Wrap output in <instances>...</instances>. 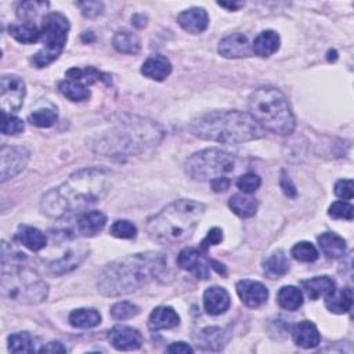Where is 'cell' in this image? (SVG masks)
Here are the masks:
<instances>
[{"label": "cell", "instance_id": "26", "mask_svg": "<svg viewBox=\"0 0 354 354\" xmlns=\"http://www.w3.org/2000/svg\"><path fill=\"white\" fill-rule=\"evenodd\" d=\"M318 245L328 259H340L346 254V241L335 232H324L318 237Z\"/></svg>", "mask_w": 354, "mask_h": 354}, {"label": "cell", "instance_id": "16", "mask_svg": "<svg viewBox=\"0 0 354 354\" xmlns=\"http://www.w3.org/2000/svg\"><path fill=\"white\" fill-rule=\"evenodd\" d=\"M237 294L241 302L251 309L261 307L269 299L267 288L262 283L252 280H241L237 284Z\"/></svg>", "mask_w": 354, "mask_h": 354}, {"label": "cell", "instance_id": "8", "mask_svg": "<svg viewBox=\"0 0 354 354\" xmlns=\"http://www.w3.org/2000/svg\"><path fill=\"white\" fill-rule=\"evenodd\" d=\"M241 166L240 158L217 150L208 148L192 154L186 162L187 175L198 181H212L237 172Z\"/></svg>", "mask_w": 354, "mask_h": 354}, {"label": "cell", "instance_id": "52", "mask_svg": "<svg viewBox=\"0 0 354 354\" xmlns=\"http://www.w3.org/2000/svg\"><path fill=\"white\" fill-rule=\"evenodd\" d=\"M220 8H225L228 10H239L240 8L244 6V3H225V2H219L217 3Z\"/></svg>", "mask_w": 354, "mask_h": 354}, {"label": "cell", "instance_id": "41", "mask_svg": "<svg viewBox=\"0 0 354 354\" xmlns=\"http://www.w3.org/2000/svg\"><path fill=\"white\" fill-rule=\"evenodd\" d=\"M328 214L333 219H343V220H353L354 208L346 201H336L329 206Z\"/></svg>", "mask_w": 354, "mask_h": 354}, {"label": "cell", "instance_id": "34", "mask_svg": "<svg viewBox=\"0 0 354 354\" xmlns=\"http://www.w3.org/2000/svg\"><path fill=\"white\" fill-rule=\"evenodd\" d=\"M112 46L116 52L124 54H137L142 47L140 39L129 31L116 32L112 39Z\"/></svg>", "mask_w": 354, "mask_h": 354}, {"label": "cell", "instance_id": "30", "mask_svg": "<svg viewBox=\"0 0 354 354\" xmlns=\"http://www.w3.org/2000/svg\"><path fill=\"white\" fill-rule=\"evenodd\" d=\"M231 210L243 217V219H248V217H252L256 214L258 212V201L254 198V197H250V194H235L230 198V202H228Z\"/></svg>", "mask_w": 354, "mask_h": 354}, {"label": "cell", "instance_id": "38", "mask_svg": "<svg viewBox=\"0 0 354 354\" xmlns=\"http://www.w3.org/2000/svg\"><path fill=\"white\" fill-rule=\"evenodd\" d=\"M9 350L12 353H32L34 340L28 332H17L9 336Z\"/></svg>", "mask_w": 354, "mask_h": 354}, {"label": "cell", "instance_id": "22", "mask_svg": "<svg viewBox=\"0 0 354 354\" xmlns=\"http://www.w3.org/2000/svg\"><path fill=\"white\" fill-rule=\"evenodd\" d=\"M292 336L295 343L303 349H314L321 342L317 327L310 321H302L296 324L292 329Z\"/></svg>", "mask_w": 354, "mask_h": 354}, {"label": "cell", "instance_id": "40", "mask_svg": "<svg viewBox=\"0 0 354 354\" xmlns=\"http://www.w3.org/2000/svg\"><path fill=\"white\" fill-rule=\"evenodd\" d=\"M139 313H140L139 306L133 305L132 302H118L111 307V316L118 321L133 318Z\"/></svg>", "mask_w": 354, "mask_h": 354}, {"label": "cell", "instance_id": "25", "mask_svg": "<svg viewBox=\"0 0 354 354\" xmlns=\"http://www.w3.org/2000/svg\"><path fill=\"white\" fill-rule=\"evenodd\" d=\"M198 346L203 350H221L228 342V333L219 327H209L202 329L198 336Z\"/></svg>", "mask_w": 354, "mask_h": 354}, {"label": "cell", "instance_id": "37", "mask_svg": "<svg viewBox=\"0 0 354 354\" xmlns=\"http://www.w3.org/2000/svg\"><path fill=\"white\" fill-rule=\"evenodd\" d=\"M291 255L295 261L303 262V263L316 262L320 256L317 248L311 243H307V241H302V243H298L296 245H294V248L291 250Z\"/></svg>", "mask_w": 354, "mask_h": 354}, {"label": "cell", "instance_id": "18", "mask_svg": "<svg viewBox=\"0 0 354 354\" xmlns=\"http://www.w3.org/2000/svg\"><path fill=\"white\" fill-rule=\"evenodd\" d=\"M230 295L221 287H210L203 294V307L210 316H220L230 307Z\"/></svg>", "mask_w": 354, "mask_h": 354}, {"label": "cell", "instance_id": "39", "mask_svg": "<svg viewBox=\"0 0 354 354\" xmlns=\"http://www.w3.org/2000/svg\"><path fill=\"white\" fill-rule=\"evenodd\" d=\"M111 235L116 239L132 240L137 235V227L129 220H116L109 230Z\"/></svg>", "mask_w": 354, "mask_h": 354}, {"label": "cell", "instance_id": "19", "mask_svg": "<svg viewBox=\"0 0 354 354\" xmlns=\"http://www.w3.org/2000/svg\"><path fill=\"white\" fill-rule=\"evenodd\" d=\"M16 240L32 252H41L47 247L45 232L32 225H20L16 232Z\"/></svg>", "mask_w": 354, "mask_h": 354}, {"label": "cell", "instance_id": "12", "mask_svg": "<svg viewBox=\"0 0 354 354\" xmlns=\"http://www.w3.org/2000/svg\"><path fill=\"white\" fill-rule=\"evenodd\" d=\"M31 153L25 147L3 146L0 151V180L6 183L25 169Z\"/></svg>", "mask_w": 354, "mask_h": 354}, {"label": "cell", "instance_id": "1", "mask_svg": "<svg viewBox=\"0 0 354 354\" xmlns=\"http://www.w3.org/2000/svg\"><path fill=\"white\" fill-rule=\"evenodd\" d=\"M109 190L111 175L105 169L86 168L47 191L42 197L41 209L49 217L60 219L102 201Z\"/></svg>", "mask_w": 354, "mask_h": 354}, {"label": "cell", "instance_id": "44", "mask_svg": "<svg viewBox=\"0 0 354 354\" xmlns=\"http://www.w3.org/2000/svg\"><path fill=\"white\" fill-rule=\"evenodd\" d=\"M49 8V3H43V2H25L21 3L19 8V16L21 19H24L25 21L34 23L31 19L32 16H35L39 12H45V9Z\"/></svg>", "mask_w": 354, "mask_h": 354}, {"label": "cell", "instance_id": "36", "mask_svg": "<svg viewBox=\"0 0 354 354\" xmlns=\"http://www.w3.org/2000/svg\"><path fill=\"white\" fill-rule=\"evenodd\" d=\"M57 118L56 108H41L30 115V122L36 128H50L57 122Z\"/></svg>", "mask_w": 354, "mask_h": 354}, {"label": "cell", "instance_id": "28", "mask_svg": "<svg viewBox=\"0 0 354 354\" xmlns=\"http://www.w3.org/2000/svg\"><path fill=\"white\" fill-rule=\"evenodd\" d=\"M325 306L331 313L335 314H344L353 306V291L351 288L346 287L339 291H333L329 296L325 298Z\"/></svg>", "mask_w": 354, "mask_h": 354}, {"label": "cell", "instance_id": "29", "mask_svg": "<svg viewBox=\"0 0 354 354\" xmlns=\"http://www.w3.org/2000/svg\"><path fill=\"white\" fill-rule=\"evenodd\" d=\"M9 34L23 45H32L42 38V28H39L35 23L24 21L20 24L10 25Z\"/></svg>", "mask_w": 354, "mask_h": 354}, {"label": "cell", "instance_id": "3", "mask_svg": "<svg viewBox=\"0 0 354 354\" xmlns=\"http://www.w3.org/2000/svg\"><path fill=\"white\" fill-rule=\"evenodd\" d=\"M165 136L161 125L144 118H131L90 139V148L104 157L126 158L155 148Z\"/></svg>", "mask_w": 354, "mask_h": 354}, {"label": "cell", "instance_id": "48", "mask_svg": "<svg viewBox=\"0 0 354 354\" xmlns=\"http://www.w3.org/2000/svg\"><path fill=\"white\" fill-rule=\"evenodd\" d=\"M280 186H281L283 191L285 192V195H288V197H291V198H295V197H296V194H298V192H296V187H295V184L292 183L291 177H289L285 172L281 173Z\"/></svg>", "mask_w": 354, "mask_h": 354}, {"label": "cell", "instance_id": "46", "mask_svg": "<svg viewBox=\"0 0 354 354\" xmlns=\"http://www.w3.org/2000/svg\"><path fill=\"white\" fill-rule=\"evenodd\" d=\"M221 241H223V231L219 227H214L208 232V235L203 239V241L201 244V248H202L203 252H208V250L210 247L219 245Z\"/></svg>", "mask_w": 354, "mask_h": 354}, {"label": "cell", "instance_id": "14", "mask_svg": "<svg viewBox=\"0 0 354 354\" xmlns=\"http://www.w3.org/2000/svg\"><path fill=\"white\" fill-rule=\"evenodd\" d=\"M109 343L120 351H129V350H137L143 344V336L142 333L126 325H116L109 331L108 335Z\"/></svg>", "mask_w": 354, "mask_h": 354}, {"label": "cell", "instance_id": "17", "mask_svg": "<svg viewBox=\"0 0 354 354\" xmlns=\"http://www.w3.org/2000/svg\"><path fill=\"white\" fill-rule=\"evenodd\" d=\"M177 23L186 32L197 35L208 28L209 16L202 8H191L179 14Z\"/></svg>", "mask_w": 354, "mask_h": 354}, {"label": "cell", "instance_id": "15", "mask_svg": "<svg viewBox=\"0 0 354 354\" xmlns=\"http://www.w3.org/2000/svg\"><path fill=\"white\" fill-rule=\"evenodd\" d=\"M219 54L224 58H247L252 56V46L244 34H232L219 43Z\"/></svg>", "mask_w": 354, "mask_h": 354}, {"label": "cell", "instance_id": "23", "mask_svg": "<svg viewBox=\"0 0 354 354\" xmlns=\"http://www.w3.org/2000/svg\"><path fill=\"white\" fill-rule=\"evenodd\" d=\"M180 324V317L172 307L159 306L153 310L148 318V327L153 331L172 329Z\"/></svg>", "mask_w": 354, "mask_h": 354}, {"label": "cell", "instance_id": "49", "mask_svg": "<svg viewBox=\"0 0 354 354\" xmlns=\"http://www.w3.org/2000/svg\"><path fill=\"white\" fill-rule=\"evenodd\" d=\"M166 351L175 353V354H188V353H194V349L186 342H175L166 347Z\"/></svg>", "mask_w": 354, "mask_h": 354}, {"label": "cell", "instance_id": "4", "mask_svg": "<svg viewBox=\"0 0 354 354\" xmlns=\"http://www.w3.org/2000/svg\"><path fill=\"white\" fill-rule=\"evenodd\" d=\"M190 132L202 140L221 144H241L265 137V129L243 111H213L195 120Z\"/></svg>", "mask_w": 354, "mask_h": 354}, {"label": "cell", "instance_id": "5", "mask_svg": "<svg viewBox=\"0 0 354 354\" xmlns=\"http://www.w3.org/2000/svg\"><path fill=\"white\" fill-rule=\"evenodd\" d=\"M205 213V205L192 199H177L147 221V234L158 244H180L192 234Z\"/></svg>", "mask_w": 354, "mask_h": 354}, {"label": "cell", "instance_id": "33", "mask_svg": "<svg viewBox=\"0 0 354 354\" xmlns=\"http://www.w3.org/2000/svg\"><path fill=\"white\" fill-rule=\"evenodd\" d=\"M68 321L75 328L89 329L101 322V316L96 309H76L69 314Z\"/></svg>", "mask_w": 354, "mask_h": 354}, {"label": "cell", "instance_id": "10", "mask_svg": "<svg viewBox=\"0 0 354 354\" xmlns=\"http://www.w3.org/2000/svg\"><path fill=\"white\" fill-rule=\"evenodd\" d=\"M69 32V23L61 13H49L42 21V36L45 46L34 56L32 63L38 68H45L54 63L63 53Z\"/></svg>", "mask_w": 354, "mask_h": 354}, {"label": "cell", "instance_id": "31", "mask_svg": "<svg viewBox=\"0 0 354 354\" xmlns=\"http://www.w3.org/2000/svg\"><path fill=\"white\" fill-rule=\"evenodd\" d=\"M263 270L266 277L272 280H278L289 272V261L283 251H277L265 261Z\"/></svg>", "mask_w": 354, "mask_h": 354}, {"label": "cell", "instance_id": "32", "mask_svg": "<svg viewBox=\"0 0 354 354\" xmlns=\"http://www.w3.org/2000/svg\"><path fill=\"white\" fill-rule=\"evenodd\" d=\"M60 93L71 101H86L90 98L87 83L79 79H65L58 85Z\"/></svg>", "mask_w": 354, "mask_h": 354}, {"label": "cell", "instance_id": "2", "mask_svg": "<svg viewBox=\"0 0 354 354\" xmlns=\"http://www.w3.org/2000/svg\"><path fill=\"white\" fill-rule=\"evenodd\" d=\"M166 269V258L159 252H140L107 265L98 276L97 288L104 296H124L133 294Z\"/></svg>", "mask_w": 354, "mask_h": 354}, {"label": "cell", "instance_id": "7", "mask_svg": "<svg viewBox=\"0 0 354 354\" xmlns=\"http://www.w3.org/2000/svg\"><path fill=\"white\" fill-rule=\"evenodd\" d=\"M250 115L265 131L280 136L294 133L296 121L285 94L272 86L256 89L248 101Z\"/></svg>", "mask_w": 354, "mask_h": 354}, {"label": "cell", "instance_id": "20", "mask_svg": "<svg viewBox=\"0 0 354 354\" xmlns=\"http://www.w3.org/2000/svg\"><path fill=\"white\" fill-rule=\"evenodd\" d=\"M107 223V216L100 210H90L79 216L76 221V230L82 237H94Z\"/></svg>", "mask_w": 354, "mask_h": 354}, {"label": "cell", "instance_id": "13", "mask_svg": "<svg viewBox=\"0 0 354 354\" xmlns=\"http://www.w3.org/2000/svg\"><path fill=\"white\" fill-rule=\"evenodd\" d=\"M177 265L180 269L194 274L199 280L209 278L210 262H208L202 252L195 248H186L177 256Z\"/></svg>", "mask_w": 354, "mask_h": 354}, {"label": "cell", "instance_id": "9", "mask_svg": "<svg viewBox=\"0 0 354 354\" xmlns=\"http://www.w3.org/2000/svg\"><path fill=\"white\" fill-rule=\"evenodd\" d=\"M53 250L56 255H50L47 259V270L54 276H64L79 267L87 258L90 248L76 240L69 231L63 234L52 232Z\"/></svg>", "mask_w": 354, "mask_h": 354}, {"label": "cell", "instance_id": "43", "mask_svg": "<svg viewBox=\"0 0 354 354\" xmlns=\"http://www.w3.org/2000/svg\"><path fill=\"white\" fill-rule=\"evenodd\" d=\"M24 132V122L20 118L12 115V113H3L2 121V133L3 135H19Z\"/></svg>", "mask_w": 354, "mask_h": 354}, {"label": "cell", "instance_id": "6", "mask_svg": "<svg viewBox=\"0 0 354 354\" xmlns=\"http://www.w3.org/2000/svg\"><path fill=\"white\" fill-rule=\"evenodd\" d=\"M13 250L3 243L2 245V295L13 302L23 305H38L46 300L49 287L34 270L20 265L24 259L21 254L12 255Z\"/></svg>", "mask_w": 354, "mask_h": 354}, {"label": "cell", "instance_id": "51", "mask_svg": "<svg viewBox=\"0 0 354 354\" xmlns=\"http://www.w3.org/2000/svg\"><path fill=\"white\" fill-rule=\"evenodd\" d=\"M41 353H67V347L60 342H50L46 346H43Z\"/></svg>", "mask_w": 354, "mask_h": 354}, {"label": "cell", "instance_id": "24", "mask_svg": "<svg viewBox=\"0 0 354 354\" xmlns=\"http://www.w3.org/2000/svg\"><path fill=\"white\" fill-rule=\"evenodd\" d=\"M302 288L311 300H317L329 296L336 289V284L331 277L321 276L302 281Z\"/></svg>", "mask_w": 354, "mask_h": 354}, {"label": "cell", "instance_id": "11", "mask_svg": "<svg viewBox=\"0 0 354 354\" xmlns=\"http://www.w3.org/2000/svg\"><path fill=\"white\" fill-rule=\"evenodd\" d=\"M27 94L25 82L17 75H3L0 82V107L3 113L19 112Z\"/></svg>", "mask_w": 354, "mask_h": 354}, {"label": "cell", "instance_id": "42", "mask_svg": "<svg viewBox=\"0 0 354 354\" xmlns=\"http://www.w3.org/2000/svg\"><path fill=\"white\" fill-rule=\"evenodd\" d=\"M262 184V179L252 172L244 173L239 181H237V187L244 192V194H254Z\"/></svg>", "mask_w": 354, "mask_h": 354}, {"label": "cell", "instance_id": "47", "mask_svg": "<svg viewBox=\"0 0 354 354\" xmlns=\"http://www.w3.org/2000/svg\"><path fill=\"white\" fill-rule=\"evenodd\" d=\"M353 180H339L335 184V194L342 199H351L353 198Z\"/></svg>", "mask_w": 354, "mask_h": 354}, {"label": "cell", "instance_id": "27", "mask_svg": "<svg viewBox=\"0 0 354 354\" xmlns=\"http://www.w3.org/2000/svg\"><path fill=\"white\" fill-rule=\"evenodd\" d=\"M280 45H281V39L278 34L269 30V31L261 32L255 38L252 43V52L261 57H270L278 52Z\"/></svg>", "mask_w": 354, "mask_h": 354}, {"label": "cell", "instance_id": "45", "mask_svg": "<svg viewBox=\"0 0 354 354\" xmlns=\"http://www.w3.org/2000/svg\"><path fill=\"white\" fill-rule=\"evenodd\" d=\"M78 8L82 10V14L86 19H96L104 12V5L100 2H82L78 3Z\"/></svg>", "mask_w": 354, "mask_h": 354}, {"label": "cell", "instance_id": "21", "mask_svg": "<svg viewBox=\"0 0 354 354\" xmlns=\"http://www.w3.org/2000/svg\"><path fill=\"white\" fill-rule=\"evenodd\" d=\"M142 74L153 80L162 82L172 74V64L166 57L161 54L151 56L144 61L142 67Z\"/></svg>", "mask_w": 354, "mask_h": 354}, {"label": "cell", "instance_id": "35", "mask_svg": "<svg viewBox=\"0 0 354 354\" xmlns=\"http://www.w3.org/2000/svg\"><path fill=\"white\" fill-rule=\"evenodd\" d=\"M277 302L281 309L288 311H295L303 305V295L302 291L294 285L283 287L278 291Z\"/></svg>", "mask_w": 354, "mask_h": 354}, {"label": "cell", "instance_id": "50", "mask_svg": "<svg viewBox=\"0 0 354 354\" xmlns=\"http://www.w3.org/2000/svg\"><path fill=\"white\" fill-rule=\"evenodd\" d=\"M209 183H210V188L214 192H224L230 188V184H231L230 179H227V177H219V179H214Z\"/></svg>", "mask_w": 354, "mask_h": 354}]
</instances>
